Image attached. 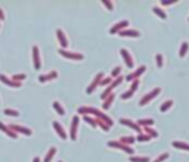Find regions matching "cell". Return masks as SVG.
Returning a JSON list of instances; mask_svg holds the SVG:
<instances>
[{
  "instance_id": "39",
  "label": "cell",
  "mask_w": 189,
  "mask_h": 162,
  "mask_svg": "<svg viewBox=\"0 0 189 162\" xmlns=\"http://www.w3.org/2000/svg\"><path fill=\"white\" fill-rule=\"evenodd\" d=\"M111 83H112V78L107 77V78H102V80H101V84H99V86H109Z\"/></svg>"
},
{
  "instance_id": "12",
  "label": "cell",
  "mask_w": 189,
  "mask_h": 162,
  "mask_svg": "<svg viewBox=\"0 0 189 162\" xmlns=\"http://www.w3.org/2000/svg\"><path fill=\"white\" fill-rule=\"evenodd\" d=\"M33 61H34V69H40L42 63H40V55L37 46H33Z\"/></svg>"
},
{
  "instance_id": "30",
  "label": "cell",
  "mask_w": 189,
  "mask_h": 162,
  "mask_svg": "<svg viewBox=\"0 0 189 162\" xmlns=\"http://www.w3.org/2000/svg\"><path fill=\"white\" fill-rule=\"evenodd\" d=\"M152 10H154V14H157L161 19H167V15H165V12L163 9H160V8H154Z\"/></svg>"
},
{
  "instance_id": "40",
  "label": "cell",
  "mask_w": 189,
  "mask_h": 162,
  "mask_svg": "<svg viewBox=\"0 0 189 162\" xmlns=\"http://www.w3.org/2000/svg\"><path fill=\"white\" fill-rule=\"evenodd\" d=\"M169 156H170V155H169V153H167V152H165V153H161L160 156L157 158V159H155V161H154V162H163V161H165V159H167V158H169Z\"/></svg>"
},
{
  "instance_id": "8",
  "label": "cell",
  "mask_w": 189,
  "mask_h": 162,
  "mask_svg": "<svg viewBox=\"0 0 189 162\" xmlns=\"http://www.w3.org/2000/svg\"><path fill=\"white\" fill-rule=\"evenodd\" d=\"M146 71V67L145 65H142V67H139L137 68V69H136L135 72H133V74H129V75L126 77V80L127 81H133V80H137V78H139V77L142 75V74H143V72Z\"/></svg>"
},
{
  "instance_id": "24",
  "label": "cell",
  "mask_w": 189,
  "mask_h": 162,
  "mask_svg": "<svg viewBox=\"0 0 189 162\" xmlns=\"http://www.w3.org/2000/svg\"><path fill=\"white\" fill-rule=\"evenodd\" d=\"M129 161L130 162H149L151 159L148 156H130Z\"/></svg>"
},
{
  "instance_id": "35",
  "label": "cell",
  "mask_w": 189,
  "mask_h": 162,
  "mask_svg": "<svg viewBox=\"0 0 189 162\" xmlns=\"http://www.w3.org/2000/svg\"><path fill=\"white\" fill-rule=\"evenodd\" d=\"M137 87H139V80H133V81H131L130 89H129V90H130L131 93H135V91L137 90Z\"/></svg>"
},
{
  "instance_id": "21",
  "label": "cell",
  "mask_w": 189,
  "mask_h": 162,
  "mask_svg": "<svg viewBox=\"0 0 189 162\" xmlns=\"http://www.w3.org/2000/svg\"><path fill=\"white\" fill-rule=\"evenodd\" d=\"M171 146L176 149H182V150H189V144L183 143V142H177V140H173L171 142Z\"/></svg>"
},
{
  "instance_id": "45",
  "label": "cell",
  "mask_w": 189,
  "mask_h": 162,
  "mask_svg": "<svg viewBox=\"0 0 189 162\" xmlns=\"http://www.w3.org/2000/svg\"><path fill=\"white\" fill-rule=\"evenodd\" d=\"M59 162H62V161H59Z\"/></svg>"
},
{
  "instance_id": "43",
  "label": "cell",
  "mask_w": 189,
  "mask_h": 162,
  "mask_svg": "<svg viewBox=\"0 0 189 162\" xmlns=\"http://www.w3.org/2000/svg\"><path fill=\"white\" fill-rule=\"evenodd\" d=\"M3 18H5V15H3V10L0 9V19H3Z\"/></svg>"
},
{
  "instance_id": "20",
  "label": "cell",
  "mask_w": 189,
  "mask_h": 162,
  "mask_svg": "<svg viewBox=\"0 0 189 162\" xmlns=\"http://www.w3.org/2000/svg\"><path fill=\"white\" fill-rule=\"evenodd\" d=\"M114 99H115V94H109L107 97V99L103 100V103H102V109H109V106L112 105V102H114Z\"/></svg>"
},
{
  "instance_id": "19",
  "label": "cell",
  "mask_w": 189,
  "mask_h": 162,
  "mask_svg": "<svg viewBox=\"0 0 189 162\" xmlns=\"http://www.w3.org/2000/svg\"><path fill=\"white\" fill-rule=\"evenodd\" d=\"M56 77H58V72L52 71V72H49L47 75H40L39 77V81H40V83H46V81L53 80V78H56Z\"/></svg>"
},
{
  "instance_id": "11",
  "label": "cell",
  "mask_w": 189,
  "mask_h": 162,
  "mask_svg": "<svg viewBox=\"0 0 189 162\" xmlns=\"http://www.w3.org/2000/svg\"><path fill=\"white\" fill-rule=\"evenodd\" d=\"M120 53H121L123 59H124V62H126V67L127 68H133V57L130 56L129 50H126V49H121V50H120Z\"/></svg>"
},
{
  "instance_id": "25",
  "label": "cell",
  "mask_w": 189,
  "mask_h": 162,
  "mask_svg": "<svg viewBox=\"0 0 189 162\" xmlns=\"http://www.w3.org/2000/svg\"><path fill=\"white\" fill-rule=\"evenodd\" d=\"M188 49H189V43L188 41H183L182 43V46H180V50H179V56L183 57L186 53H188Z\"/></svg>"
},
{
  "instance_id": "7",
  "label": "cell",
  "mask_w": 189,
  "mask_h": 162,
  "mask_svg": "<svg viewBox=\"0 0 189 162\" xmlns=\"http://www.w3.org/2000/svg\"><path fill=\"white\" fill-rule=\"evenodd\" d=\"M14 133H22L24 136H31L33 134V131H31V128H27V127H22V125H8Z\"/></svg>"
},
{
  "instance_id": "28",
  "label": "cell",
  "mask_w": 189,
  "mask_h": 162,
  "mask_svg": "<svg viewBox=\"0 0 189 162\" xmlns=\"http://www.w3.org/2000/svg\"><path fill=\"white\" fill-rule=\"evenodd\" d=\"M171 106H173V100H167V102H164V103L160 106V111L163 112V114H164L165 111H169Z\"/></svg>"
},
{
  "instance_id": "6",
  "label": "cell",
  "mask_w": 189,
  "mask_h": 162,
  "mask_svg": "<svg viewBox=\"0 0 189 162\" xmlns=\"http://www.w3.org/2000/svg\"><path fill=\"white\" fill-rule=\"evenodd\" d=\"M102 78H103V72H99V74L96 75V78L92 81V84H90V86L86 89V93H87V94H92L93 91H95V89H96V87L101 84V80H102Z\"/></svg>"
},
{
  "instance_id": "38",
  "label": "cell",
  "mask_w": 189,
  "mask_h": 162,
  "mask_svg": "<svg viewBox=\"0 0 189 162\" xmlns=\"http://www.w3.org/2000/svg\"><path fill=\"white\" fill-rule=\"evenodd\" d=\"M102 3H103V6H105L108 10H112V9H114V5H112L111 0H102Z\"/></svg>"
},
{
  "instance_id": "4",
  "label": "cell",
  "mask_w": 189,
  "mask_h": 162,
  "mask_svg": "<svg viewBox=\"0 0 189 162\" xmlns=\"http://www.w3.org/2000/svg\"><path fill=\"white\" fill-rule=\"evenodd\" d=\"M78 122H80V118H78L77 115L73 116V119H71V128H69V137H71V140H75V138H77Z\"/></svg>"
},
{
  "instance_id": "3",
  "label": "cell",
  "mask_w": 189,
  "mask_h": 162,
  "mask_svg": "<svg viewBox=\"0 0 189 162\" xmlns=\"http://www.w3.org/2000/svg\"><path fill=\"white\" fill-rule=\"evenodd\" d=\"M107 144H108V146H109V148H117V149H121V150H124V152H126V153H129V155H133V152H135L131 146H126V144L120 143L118 140H109V142H108Z\"/></svg>"
},
{
  "instance_id": "27",
  "label": "cell",
  "mask_w": 189,
  "mask_h": 162,
  "mask_svg": "<svg viewBox=\"0 0 189 162\" xmlns=\"http://www.w3.org/2000/svg\"><path fill=\"white\" fill-rule=\"evenodd\" d=\"M83 121H86V122H87V124H90L92 127H97L96 118H92V116H89V115H83Z\"/></svg>"
},
{
  "instance_id": "18",
  "label": "cell",
  "mask_w": 189,
  "mask_h": 162,
  "mask_svg": "<svg viewBox=\"0 0 189 162\" xmlns=\"http://www.w3.org/2000/svg\"><path fill=\"white\" fill-rule=\"evenodd\" d=\"M0 130H2V131H3L5 134H8V136H9L10 138H16V137H18V134L14 133V131H12V130H10L9 127H8V125L2 124V122H0Z\"/></svg>"
},
{
  "instance_id": "34",
  "label": "cell",
  "mask_w": 189,
  "mask_h": 162,
  "mask_svg": "<svg viewBox=\"0 0 189 162\" xmlns=\"http://www.w3.org/2000/svg\"><path fill=\"white\" fill-rule=\"evenodd\" d=\"M96 124L99 125V127H101V128L103 130V131H107V133H108V131H109V127H108V125L105 124L103 121H101V119H97V118H96Z\"/></svg>"
},
{
  "instance_id": "9",
  "label": "cell",
  "mask_w": 189,
  "mask_h": 162,
  "mask_svg": "<svg viewBox=\"0 0 189 162\" xmlns=\"http://www.w3.org/2000/svg\"><path fill=\"white\" fill-rule=\"evenodd\" d=\"M120 122H121L123 125H127V127H130L131 130H135V131H137L139 134L142 133V128H141V127H139V125L136 124V122L130 121V119H127V118H120Z\"/></svg>"
},
{
  "instance_id": "41",
  "label": "cell",
  "mask_w": 189,
  "mask_h": 162,
  "mask_svg": "<svg viewBox=\"0 0 189 162\" xmlns=\"http://www.w3.org/2000/svg\"><path fill=\"white\" fill-rule=\"evenodd\" d=\"M131 96H133V93H131L130 90H127L126 93H123V94H121V99L123 100H127V99H130Z\"/></svg>"
},
{
  "instance_id": "26",
  "label": "cell",
  "mask_w": 189,
  "mask_h": 162,
  "mask_svg": "<svg viewBox=\"0 0 189 162\" xmlns=\"http://www.w3.org/2000/svg\"><path fill=\"white\" fill-rule=\"evenodd\" d=\"M55 153H56V148H50V149H49L47 155L44 156V162H50V161H52V158L55 156Z\"/></svg>"
},
{
  "instance_id": "10",
  "label": "cell",
  "mask_w": 189,
  "mask_h": 162,
  "mask_svg": "<svg viewBox=\"0 0 189 162\" xmlns=\"http://www.w3.org/2000/svg\"><path fill=\"white\" fill-rule=\"evenodd\" d=\"M56 35H58V41L61 44V47L65 50L68 47V40H67V35L64 34L62 30H56Z\"/></svg>"
},
{
  "instance_id": "32",
  "label": "cell",
  "mask_w": 189,
  "mask_h": 162,
  "mask_svg": "<svg viewBox=\"0 0 189 162\" xmlns=\"http://www.w3.org/2000/svg\"><path fill=\"white\" fill-rule=\"evenodd\" d=\"M155 61H157V67L163 68V65H164V59H163V55H161V53H158V55L155 56Z\"/></svg>"
},
{
  "instance_id": "14",
  "label": "cell",
  "mask_w": 189,
  "mask_h": 162,
  "mask_svg": "<svg viewBox=\"0 0 189 162\" xmlns=\"http://www.w3.org/2000/svg\"><path fill=\"white\" fill-rule=\"evenodd\" d=\"M0 81L2 83H5L6 86H9V87H14V89H18V87H21V83H15L14 80H10V78H8L6 75H0Z\"/></svg>"
},
{
  "instance_id": "1",
  "label": "cell",
  "mask_w": 189,
  "mask_h": 162,
  "mask_svg": "<svg viewBox=\"0 0 189 162\" xmlns=\"http://www.w3.org/2000/svg\"><path fill=\"white\" fill-rule=\"evenodd\" d=\"M77 112L80 115H87V114H90V115H95L97 119H101V121H103L105 124L111 128V125L114 124V121H112L109 116H108L107 114H103L102 111H99V109H95V108H90V106H80L77 109Z\"/></svg>"
},
{
  "instance_id": "16",
  "label": "cell",
  "mask_w": 189,
  "mask_h": 162,
  "mask_svg": "<svg viewBox=\"0 0 189 162\" xmlns=\"http://www.w3.org/2000/svg\"><path fill=\"white\" fill-rule=\"evenodd\" d=\"M52 125H53V128L56 130V133H58V136H59V137H61V138H64V140H65V138L68 137V136H67V133H65V130L62 128V125L59 124L58 121H53V124H52Z\"/></svg>"
},
{
  "instance_id": "2",
  "label": "cell",
  "mask_w": 189,
  "mask_h": 162,
  "mask_svg": "<svg viewBox=\"0 0 189 162\" xmlns=\"http://www.w3.org/2000/svg\"><path fill=\"white\" fill-rule=\"evenodd\" d=\"M160 93H161V89H158V87H157V89H154L152 91H149V93H146V94L143 96V97H142L141 102H139V105H141V106L148 105V103H149L151 100H152V99H155V97H157L158 94H160Z\"/></svg>"
},
{
  "instance_id": "31",
  "label": "cell",
  "mask_w": 189,
  "mask_h": 162,
  "mask_svg": "<svg viewBox=\"0 0 189 162\" xmlns=\"http://www.w3.org/2000/svg\"><path fill=\"white\" fill-rule=\"evenodd\" d=\"M136 140H137V142H149V140H151V137H149V136H148V134H143V133H141V134H139V136H137V137H136Z\"/></svg>"
},
{
  "instance_id": "37",
  "label": "cell",
  "mask_w": 189,
  "mask_h": 162,
  "mask_svg": "<svg viewBox=\"0 0 189 162\" xmlns=\"http://www.w3.org/2000/svg\"><path fill=\"white\" fill-rule=\"evenodd\" d=\"M12 80H14L15 83H21V81L25 80V74H16V75H14Z\"/></svg>"
},
{
  "instance_id": "15",
  "label": "cell",
  "mask_w": 189,
  "mask_h": 162,
  "mask_svg": "<svg viewBox=\"0 0 189 162\" xmlns=\"http://www.w3.org/2000/svg\"><path fill=\"white\" fill-rule=\"evenodd\" d=\"M118 34H120V37H139L141 35L137 30H123Z\"/></svg>"
},
{
  "instance_id": "23",
  "label": "cell",
  "mask_w": 189,
  "mask_h": 162,
  "mask_svg": "<svg viewBox=\"0 0 189 162\" xmlns=\"http://www.w3.org/2000/svg\"><path fill=\"white\" fill-rule=\"evenodd\" d=\"M145 133H148V136H149L151 138H157L158 137V131L154 128H151V127H145V128H142Z\"/></svg>"
},
{
  "instance_id": "36",
  "label": "cell",
  "mask_w": 189,
  "mask_h": 162,
  "mask_svg": "<svg viewBox=\"0 0 189 162\" xmlns=\"http://www.w3.org/2000/svg\"><path fill=\"white\" fill-rule=\"evenodd\" d=\"M3 114H5V115H10V116H18L19 112H18V111H14V109H5V111H3Z\"/></svg>"
},
{
  "instance_id": "22",
  "label": "cell",
  "mask_w": 189,
  "mask_h": 162,
  "mask_svg": "<svg viewBox=\"0 0 189 162\" xmlns=\"http://www.w3.org/2000/svg\"><path fill=\"white\" fill-rule=\"evenodd\" d=\"M118 142L123 144H126V146H130V144H133L136 142V138L133 137V136H124V137H121Z\"/></svg>"
},
{
  "instance_id": "17",
  "label": "cell",
  "mask_w": 189,
  "mask_h": 162,
  "mask_svg": "<svg viewBox=\"0 0 189 162\" xmlns=\"http://www.w3.org/2000/svg\"><path fill=\"white\" fill-rule=\"evenodd\" d=\"M154 119H151V118H143V119H137L136 121V124L139 125L141 128H145V127H152L154 125Z\"/></svg>"
},
{
  "instance_id": "33",
  "label": "cell",
  "mask_w": 189,
  "mask_h": 162,
  "mask_svg": "<svg viewBox=\"0 0 189 162\" xmlns=\"http://www.w3.org/2000/svg\"><path fill=\"white\" fill-rule=\"evenodd\" d=\"M120 72H121V68L115 67L114 69H112V72H111V78H114V80H115V78H118V77H120Z\"/></svg>"
},
{
  "instance_id": "5",
  "label": "cell",
  "mask_w": 189,
  "mask_h": 162,
  "mask_svg": "<svg viewBox=\"0 0 189 162\" xmlns=\"http://www.w3.org/2000/svg\"><path fill=\"white\" fill-rule=\"evenodd\" d=\"M59 55L67 59H74V61H81L83 55L81 53H74V52H68V50H64V49H59Z\"/></svg>"
},
{
  "instance_id": "44",
  "label": "cell",
  "mask_w": 189,
  "mask_h": 162,
  "mask_svg": "<svg viewBox=\"0 0 189 162\" xmlns=\"http://www.w3.org/2000/svg\"><path fill=\"white\" fill-rule=\"evenodd\" d=\"M33 162H40V159H39V158H37V156H36V158H34V159H33Z\"/></svg>"
},
{
  "instance_id": "13",
  "label": "cell",
  "mask_w": 189,
  "mask_h": 162,
  "mask_svg": "<svg viewBox=\"0 0 189 162\" xmlns=\"http://www.w3.org/2000/svg\"><path fill=\"white\" fill-rule=\"evenodd\" d=\"M126 27H129V21H121V22H118V24L114 25V27L109 30V33H111V34H117V33H120V31H123Z\"/></svg>"
},
{
  "instance_id": "29",
  "label": "cell",
  "mask_w": 189,
  "mask_h": 162,
  "mask_svg": "<svg viewBox=\"0 0 189 162\" xmlns=\"http://www.w3.org/2000/svg\"><path fill=\"white\" fill-rule=\"evenodd\" d=\"M53 109L56 111L59 115H65V109L62 108V105H61L59 102H53Z\"/></svg>"
},
{
  "instance_id": "42",
  "label": "cell",
  "mask_w": 189,
  "mask_h": 162,
  "mask_svg": "<svg viewBox=\"0 0 189 162\" xmlns=\"http://www.w3.org/2000/svg\"><path fill=\"white\" fill-rule=\"evenodd\" d=\"M161 3H163V6H170V5H173V3H177V2L176 0H163Z\"/></svg>"
}]
</instances>
